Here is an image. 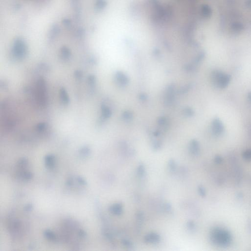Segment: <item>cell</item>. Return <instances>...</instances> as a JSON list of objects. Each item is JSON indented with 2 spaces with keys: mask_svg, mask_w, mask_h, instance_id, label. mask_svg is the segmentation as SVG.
<instances>
[{
  "mask_svg": "<svg viewBox=\"0 0 251 251\" xmlns=\"http://www.w3.org/2000/svg\"><path fill=\"white\" fill-rule=\"evenodd\" d=\"M212 131L216 135H220L224 132V126L221 121L216 118L212 122Z\"/></svg>",
  "mask_w": 251,
  "mask_h": 251,
  "instance_id": "cell-5",
  "label": "cell"
},
{
  "mask_svg": "<svg viewBox=\"0 0 251 251\" xmlns=\"http://www.w3.org/2000/svg\"><path fill=\"white\" fill-rule=\"evenodd\" d=\"M230 235L225 231L215 230L212 232V240L218 244L224 245L228 243L230 241Z\"/></svg>",
  "mask_w": 251,
  "mask_h": 251,
  "instance_id": "cell-2",
  "label": "cell"
},
{
  "mask_svg": "<svg viewBox=\"0 0 251 251\" xmlns=\"http://www.w3.org/2000/svg\"><path fill=\"white\" fill-rule=\"evenodd\" d=\"M137 219V226L138 228H141V225L144 219V215L142 211H139L136 215Z\"/></svg>",
  "mask_w": 251,
  "mask_h": 251,
  "instance_id": "cell-14",
  "label": "cell"
},
{
  "mask_svg": "<svg viewBox=\"0 0 251 251\" xmlns=\"http://www.w3.org/2000/svg\"><path fill=\"white\" fill-rule=\"evenodd\" d=\"M249 99L250 100V101H251V92L249 93L248 95Z\"/></svg>",
  "mask_w": 251,
  "mask_h": 251,
  "instance_id": "cell-33",
  "label": "cell"
},
{
  "mask_svg": "<svg viewBox=\"0 0 251 251\" xmlns=\"http://www.w3.org/2000/svg\"><path fill=\"white\" fill-rule=\"evenodd\" d=\"M190 85H187V86H184L183 87V88H181L180 89V93H184L187 92L188 91V90L190 89Z\"/></svg>",
  "mask_w": 251,
  "mask_h": 251,
  "instance_id": "cell-25",
  "label": "cell"
},
{
  "mask_svg": "<svg viewBox=\"0 0 251 251\" xmlns=\"http://www.w3.org/2000/svg\"><path fill=\"white\" fill-rule=\"evenodd\" d=\"M78 181H79L80 184H83V185L86 184V181L85 180H83L82 178L78 177Z\"/></svg>",
  "mask_w": 251,
  "mask_h": 251,
  "instance_id": "cell-29",
  "label": "cell"
},
{
  "mask_svg": "<svg viewBox=\"0 0 251 251\" xmlns=\"http://www.w3.org/2000/svg\"><path fill=\"white\" fill-rule=\"evenodd\" d=\"M46 128V124L45 123H40L37 125V129L38 131H42Z\"/></svg>",
  "mask_w": 251,
  "mask_h": 251,
  "instance_id": "cell-23",
  "label": "cell"
},
{
  "mask_svg": "<svg viewBox=\"0 0 251 251\" xmlns=\"http://www.w3.org/2000/svg\"><path fill=\"white\" fill-rule=\"evenodd\" d=\"M102 116L103 118H108L110 117L112 115V112L110 109L108 108L105 105H103L102 106Z\"/></svg>",
  "mask_w": 251,
  "mask_h": 251,
  "instance_id": "cell-11",
  "label": "cell"
},
{
  "mask_svg": "<svg viewBox=\"0 0 251 251\" xmlns=\"http://www.w3.org/2000/svg\"><path fill=\"white\" fill-rule=\"evenodd\" d=\"M109 211L114 215H120L123 212V206L120 203H116L110 207Z\"/></svg>",
  "mask_w": 251,
  "mask_h": 251,
  "instance_id": "cell-7",
  "label": "cell"
},
{
  "mask_svg": "<svg viewBox=\"0 0 251 251\" xmlns=\"http://www.w3.org/2000/svg\"><path fill=\"white\" fill-rule=\"evenodd\" d=\"M184 114L187 116H191L194 114V112L192 109L190 108H186L183 110Z\"/></svg>",
  "mask_w": 251,
  "mask_h": 251,
  "instance_id": "cell-17",
  "label": "cell"
},
{
  "mask_svg": "<svg viewBox=\"0 0 251 251\" xmlns=\"http://www.w3.org/2000/svg\"><path fill=\"white\" fill-rule=\"evenodd\" d=\"M231 77L221 72L215 70L212 73V81L217 87L223 88L227 86L230 82Z\"/></svg>",
  "mask_w": 251,
  "mask_h": 251,
  "instance_id": "cell-1",
  "label": "cell"
},
{
  "mask_svg": "<svg viewBox=\"0 0 251 251\" xmlns=\"http://www.w3.org/2000/svg\"><path fill=\"white\" fill-rule=\"evenodd\" d=\"M158 123L160 126H165L167 123L166 119L164 117H160L158 120Z\"/></svg>",
  "mask_w": 251,
  "mask_h": 251,
  "instance_id": "cell-21",
  "label": "cell"
},
{
  "mask_svg": "<svg viewBox=\"0 0 251 251\" xmlns=\"http://www.w3.org/2000/svg\"><path fill=\"white\" fill-rule=\"evenodd\" d=\"M187 228L190 231H192L195 228V223H194L192 221H188L187 223Z\"/></svg>",
  "mask_w": 251,
  "mask_h": 251,
  "instance_id": "cell-20",
  "label": "cell"
},
{
  "mask_svg": "<svg viewBox=\"0 0 251 251\" xmlns=\"http://www.w3.org/2000/svg\"><path fill=\"white\" fill-rule=\"evenodd\" d=\"M89 152V149L88 148H86V147L83 148L81 150V153H82L83 154H85V155H86L87 154H88Z\"/></svg>",
  "mask_w": 251,
  "mask_h": 251,
  "instance_id": "cell-28",
  "label": "cell"
},
{
  "mask_svg": "<svg viewBox=\"0 0 251 251\" xmlns=\"http://www.w3.org/2000/svg\"><path fill=\"white\" fill-rule=\"evenodd\" d=\"M174 86L170 85L167 89V95L165 100V103L167 106L170 105L173 103L174 99Z\"/></svg>",
  "mask_w": 251,
  "mask_h": 251,
  "instance_id": "cell-6",
  "label": "cell"
},
{
  "mask_svg": "<svg viewBox=\"0 0 251 251\" xmlns=\"http://www.w3.org/2000/svg\"><path fill=\"white\" fill-rule=\"evenodd\" d=\"M37 97L39 103L42 106L46 105V88L45 82L43 79H40L37 82Z\"/></svg>",
  "mask_w": 251,
  "mask_h": 251,
  "instance_id": "cell-3",
  "label": "cell"
},
{
  "mask_svg": "<svg viewBox=\"0 0 251 251\" xmlns=\"http://www.w3.org/2000/svg\"><path fill=\"white\" fill-rule=\"evenodd\" d=\"M199 191L200 195H201V196H205V192L204 190V188L203 187H199Z\"/></svg>",
  "mask_w": 251,
  "mask_h": 251,
  "instance_id": "cell-30",
  "label": "cell"
},
{
  "mask_svg": "<svg viewBox=\"0 0 251 251\" xmlns=\"http://www.w3.org/2000/svg\"><path fill=\"white\" fill-rule=\"evenodd\" d=\"M244 157L246 159H251V150H249L244 154Z\"/></svg>",
  "mask_w": 251,
  "mask_h": 251,
  "instance_id": "cell-24",
  "label": "cell"
},
{
  "mask_svg": "<svg viewBox=\"0 0 251 251\" xmlns=\"http://www.w3.org/2000/svg\"><path fill=\"white\" fill-rule=\"evenodd\" d=\"M122 243L123 244L124 246L127 247V248H132V247H133V243L127 239H124L122 241Z\"/></svg>",
  "mask_w": 251,
  "mask_h": 251,
  "instance_id": "cell-19",
  "label": "cell"
},
{
  "mask_svg": "<svg viewBox=\"0 0 251 251\" xmlns=\"http://www.w3.org/2000/svg\"><path fill=\"white\" fill-rule=\"evenodd\" d=\"M115 77L117 82L123 86L126 85L129 82V79L127 76L121 72H117L116 74Z\"/></svg>",
  "mask_w": 251,
  "mask_h": 251,
  "instance_id": "cell-8",
  "label": "cell"
},
{
  "mask_svg": "<svg viewBox=\"0 0 251 251\" xmlns=\"http://www.w3.org/2000/svg\"><path fill=\"white\" fill-rule=\"evenodd\" d=\"M82 73L80 72L79 71H77V72H75L76 77H77V78H81L82 77Z\"/></svg>",
  "mask_w": 251,
  "mask_h": 251,
  "instance_id": "cell-31",
  "label": "cell"
},
{
  "mask_svg": "<svg viewBox=\"0 0 251 251\" xmlns=\"http://www.w3.org/2000/svg\"><path fill=\"white\" fill-rule=\"evenodd\" d=\"M139 98L141 100H145L147 99V96L145 95V94H142L140 95Z\"/></svg>",
  "mask_w": 251,
  "mask_h": 251,
  "instance_id": "cell-32",
  "label": "cell"
},
{
  "mask_svg": "<svg viewBox=\"0 0 251 251\" xmlns=\"http://www.w3.org/2000/svg\"><path fill=\"white\" fill-rule=\"evenodd\" d=\"M69 55L70 54H69L68 51L63 50V52H62V55H63V58H69Z\"/></svg>",
  "mask_w": 251,
  "mask_h": 251,
  "instance_id": "cell-27",
  "label": "cell"
},
{
  "mask_svg": "<svg viewBox=\"0 0 251 251\" xmlns=\"http://www.w3.org/2000/svg\"><path fill=\"white\" fill-rule=\"evenodd\" d=\"M168 168L170 171L171 172H174L177 168V165L176 162L172 159H171L168 162Z\"/></svg>",
  "mask_w": 251,
  "mask_h": 251,
  "instance_id": "cell-15",
  "label": "cell"
},
{
  "mask_svg": "<svg viewBox=\"0 0 251 251\" xmlns=\"http://www.w3.org/2000/svg\"><path fill=\"white\" fill-rule=\"evenodd\" d=\"M44 235L45 236H46L48 239H50L52 241H55V240H56L55 235L53 232H52L51 231H46V232H45Z\"/></svg>",
  "mask_w": 251,
  "mask_h": 251,
  "instance_id": "cell-16",
  "label": "cell"
},
{
  "mask_svg": "<svg viewBox=\"0 0 251 251\" xmlns=\"http://www.w3.org/2000/svg\"><path fill=\"white\" fill-rule=\"evenodd\" d=\"M137 174L139 177L143 178L146 176V170L145 167L143 164H140L137 168Z\"/></svg>",
  "mask_w": 251,
  "mask_h": 251,
  "instance_id": "cell-12",
  "label": "cell"
},
{
  "mask_svg": "<svg viewBox=\"0 0 251 251\" xmlns=\"http://www.w3.org/2000/svg\"><path fill=\"white\" fill-rule=\"evenodd\" d=\"M60 96H61V100L63 103L65 104H67L69 102V98L68 95L67 94V92L64 88L61 89L60 90Z\"/></svg>",
  "mask_w": 251,
  "mask_h": 251,
  "instance_id": "cell-10",
  "label": "cell"
},
{
  "mask_svg": "<svg viewBox=\"0 0 251 251\" xmlns=\"http://www.w3.org/2000/svg\"><path fill=\"white\" fill-rule=\"evenodd\" d=\"M144 241L150 244H157L161 240L160 236L156 232H150L145 235L144 238Z\"/></svg>",
  "mask_w": 251,
  "mask_h": 251,
  "instance_id": "cell-4",
  "label": "cell"
},
{
  "mask_svg": "<svg viewBox=\"0 0 251 251\" xmlns=\"http://www.w3.org/2000/svg\"><path fill=\"white\" fill-rule=\"evenodd\" d=\"M161 146V142L159 141H156L153 144V148L154 150H159Z\"/></svg>",
  "mask_w": 251,
  "mask_h": 251,
  "instance_id": "cell-22",
  "label": "cell"
},
{
  "mask_svg": "<svg viewBox=\"0 0 251 251\" xmlns=\"http://www.w3.org/2000/svg\"><path fill=\"white\" fill-rule=\"evenodd\" d=\"M190 150L191 153L194 156H197L199 154L200 152V147L197 141L196 140H193L191 141L190 146Z\"/></svg>",
  "mask_w": 251,
  "mask_h": 251,
  "instance_id": "cell-9",
  "label": "cell"
},
{
  "mask_svg": "<svg viewBox=\"0 0 251 251\" xmlns=\"http://www.w3.org/2000/svg\"><path fill=\"white\" fill-rule=\"evenodd\" d=\"M123 117L125 120H130L133 117V114L130 112L127 111V112H125L123 113Z\"/></svg>",
  "mask_w": 251,
  "mask_h": 251,
  "instance_id": "cell-18",
  "label": "cell"
},
{
  "mask_svg": "<svg viewBox=\"0 0 251 251\" xmlns=\"http://www.w3.org/2000/svg\"><path fill=\"white\" fill-rule=\"evenodd\" d=\"M88 82L89 83H90V85H94V84H95V77H94V76H90V77H89Z\"/></svg>",
  "mask_w": 251,
  "mask_h": 251,
  "instance_id": "cell-26",
  "label": "cell"
},
{
  "mask_svg": "<svg viewBox=\"0 0 251 251\" xmlns=\"http://www.w3.org/2000/svg\"><path fill=\"white\" fill-rule=\"evenodd\" d=\"M54 159L55 157L52 155H48L45 157V163L49 168H52L54 167Z\"/></svg>",
  "mask_w": 251,
  "mask_h": 251,
  "instance_id": "cell-13",
  "label": "cell"
}]
</instances>
